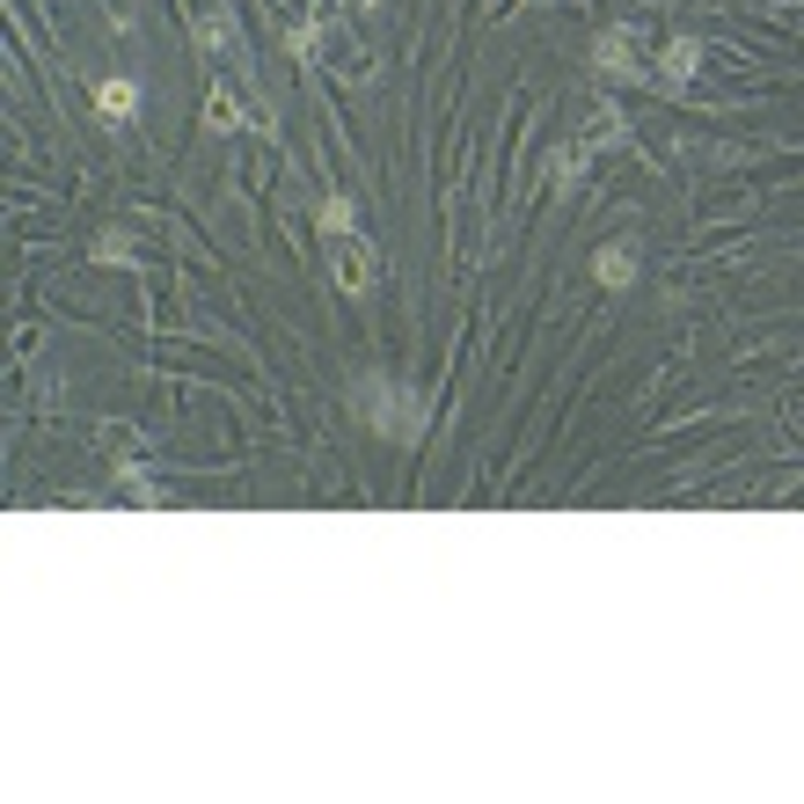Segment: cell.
Segmentation results:
<instances>
[{
    "label": "cell",
    "mask_w": 804,
    "mask_h": 804,
    "mask_svg": "<svg viewBox=\"0 0 804 804\" xmlns=\"http://www.w3.org/2000/svg\"><path fill=\"white\" fill-rule=\"evenodd\" d=\"M359 410H366V424H373L381 439H395V446H417L424 424H432V410H424L417 388L388 381V373H366V381H359Z\"/></svg>",
    "instance_id": "obj_1"
},
{
    "label": "cell",
    "mask_w": 804,
    "mask_h": 804,
    "mask_svg": "<svg viewBox=\"0 0 804 804\" xmlns=\"http://www.w3.org/2000/svg\"><path fill=\"white\" fill-rule=\"evenodd\" d=\"M293 52H301V59H315V66H329V74H344V80H359V74H366V52H359V37L344 30L337 8L307 22L301 37H293Z\"/></svg>",
    "instance_id": "obj_2"
},
{
    "label": "cell",
    "mask_w": 804,
    "mask_h": 804,
    "mask_svg": "<svg viewBox=\"0 0 804 804\" xmlns=\"http://www.w3.org/2000/svg\"><path fill=\"white\" fill-rule=\"evenodd\" d=\"M322 241H329V271H337V293H373V285H381V257H373V249H366L351 227H344V235H322Z\"/></svg>",
    "instance_id": "obj_3"
},
{
    "label": "cell",
    "mask_w": 804,
    "mask_h": 804,
    "mask_svg": "<svg viewBox=\"0 0 804 804\" xmlns=\"http://www.w3.org/2000/svg\"><path fill=\"white\" fill-rule=\"evenodd\" d=\"M593 66H600V74H615V80H643V52H637V37H629V30H600V37H593Z\"/></svg>",
    "instance_id": "obj_4"
},
{
    "label": "cell",
    "mask_w": 804,
    "mask_h": 804,
    "mask_svg": "<svg viewBox=\"0 0 804 804\" xmlns=\"http://www.w3.org/2000/svg\"><path fill=\"white\" fill-rule=\"evenodd\" d=\"M593 279H600L607 293H629V285L643 279V257H637V241H607L600 257H593Z\"/></svg>",
    "instance_id": "obj_5"
},
{
    "label": "cell",
    "mask_w": 804,
    "mask_h": 804,
    "mask_svg": "<svg viewBox=\"0 0 804 804\" xmlns=\"http://www.w3.org/2000/svg\"><path fill=\"white\" fill-rule=\"evenodd\" d=\"M235 124H257V132H271V118H263V110H249L235 88H213V96H205V132H235Z\"/></svg>",
    "instance_id": "obj_6"
},
{
    "label": "cell",
    "mask_w": 804,
    "mask_h": 804,
    "mask_svg": "<svg viewBox=\"0 0 804 804\" xmlns=\"http://www.w3.org/2000/svg\"><path fill=\"white\" fill-rule=\"evenodd\" d=\"M695 74H703V44H695V37H665V52H659V80H665V88H687Z\"/></svg>",
    "instance_id": "obj_7"
},
{
    "label": "cell",
    "mask_w": 804,
    "mask_h": 804,
    "mask_svg": "<svg viewBox=\"0 0 804 804\" xmlns=\"http://www.w3.org/2000/svg\"><path fill=\"white\" fill-rule=\"evenodd\" d=\"M198 44H205V59H241V37H235V22L227 15H198Z\"/></svg>",
    "instance_id": "obj_8"
},
{
    "label": "cell",
    "mask_w": 804,
    "mask_h": 804,
    "mask_svg": "<svg viewBox=\"0 0 804 804\" xmlns=\"http://www.w3.org/2000/svg\"><path fill=\"white\" fill-rule=\"evenodd\" d=\"M96 110L110 124H124L132 110H140V88H132V80H96Z\"/></svg>",
    "instance_id": "obj_9"
},
{
    "label": "cell",
    "mask_w": 804,
    "mask_h": 804,
    "mask_svg": "<svg viewBox=\"0 0 804 804\" xmlns=\"http://www.w3.org/2000/svg\"><path fill=\"white\" fill-rule=\"evenodd\" d=\"M88 257L96 263H132V235H124V227H102V235L88 241Z\"/></svg>",
    "instance_id": "obj_10"
},
{
    "label": "cell",
    "mask_w": 804,
    "mask_h": 804,
    "mask_svg": "<svg viewBox=\"0 0 804 804\" xmlns=\"http://www.w3.org/2000/svg\"><path fill=\"white\" fill-rule=\"evenodd\" d=\"M315 227H322V235H344V227H351V198H322L315 205Z\"/></svg>",
    "instance_id": "obj_11"
},
{
    "label": "cell",
    "mask_w": 804,
    "mask_h": 804,
    "mask_svg": "<svg viewBox=\"0 0 804 804\" xmlns=\"http://www.w3.org/2000/svg\"><path fill=\"white\" fill-rule=\"evenodd\" d=\"M615 132H622V124H615V110H593V124H585V146H607Z\"/></svg>",
    "instance_id": "obj_12"
}]
</instances>
